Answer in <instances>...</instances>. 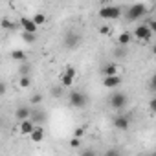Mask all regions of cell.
<instances>
[{"label": "cell", "instance_id": "cell-1", "mask_svg": "<svg viewBox=\"0 0 156 156\" xmlns=\"http://www.w3.org/2000/svg\"><path fill=\"white\" fill-rule=\"evenodd\" d=\"M99 17L103 20H118L121 17V8H118V6H103L99 9Z\"/></svg>", "mask_w": 156, "mask_h": 156}, {"label": "cell", "instance_id": "cell-2", "mask_svg": "<svg viewBox=\"0 0 156 156\" xmlns=\"http://www.w3.org/2000/svg\"><path fill=\"white\" fill-rule=\"evenodd\" d=\"M132 37L138 39V41H141V42L151 41V37H152V30L149 28V22H145V24H138V26L134 28V31H132Z\"/></svg>", "mask_w": 156, "mask_h": 156}, {"label": "cell", "instance_id": "cell-3", "mask_svg": "<svg viewBox=\"0 0 156 156\" xmlns=\"http://www.w3.org/2000/svg\"><path fill=\"white\" fill-rule=\"evenodd\" d=\"M87 101H88L87 96L83 92H79V90H73L68 96V105L73 107V108H83V107H87Z\"/></svg>", "mask_w": 156, "mask_h": 156}, {"label": "cell", "instance_id": "cell-4", "mask_svg": "<svg viewBox=\"0 0 156 156\" xmlns=\"http://www.w3.org/2000/svg\"><path fill=\"white\" fill-rule=\"evenodd\" d=\"M75 81V68L73 66H66L62 70V73L59 75V83L64 87V88H70Z\"/></svg>", "mask_w": 156, "mask_h": 156}, {"label": "cell", "instance_id": "cell-5", "mask_svg": "<svg viewBox=\"0 0 156 156\" xmlns=\"http://www.w3.org/2000/svg\"><path fill=\"white\" fill-rule=\"evenodd\" d=\"M145 4H134V6H130L129 9H127V20L129 22H136V20H140L143 15H145Z\"/></svg>", "mask_w": 156, "mask_h": 156}, {"label": "cell", "instance_id": "cell-6", "mask_svg": "<svg viewBox=\"0 0 156 156\" xmlns=\"http://www.w3.org/2000/svg\"><path fill=\"white\" fill-rule=\"evenodd\" d=\"M108 103H110V108L112 110H123L125 108V105H127V96L123 94V92H116V94H112L110 98H108Z\"/></svg>", "mask_w": 156, "mask_h": 156}, {"label": "cell", "instance_id": "cell-7", "mask_svg": "<svg viewBox=\"0 0 156 156\" xmlns=\"http://www.w3.org/2000/svg\"><path fill=\"white\" fill-rule=\"evenodd\" d=\"M119 85H121V75L119 73H116V75H103V87L105 88L116 90Z\"/></svg>", "mask_w": 156, "mask_h": 156}, {"label": "cell", "instance_id": "cell-8", "mask_svg": "<svg viewBox=\"0 0 156 156\" xmlns=\"http://www.w3.org/2000/svg\"><path fill=\"white\" fill-rule=\"evenodd\" d=\"M35 127H37V123H35L31 118H26V119H22V121L19 123V132H20L22 136H30Z\"/></svg>", "mask_w": 156, "mask_h": 156}, {"label": "cell", "instance_id": "cell-9", "mask_svg": "<svg viewBox=\"0 0 156 156\" xmlns=\"http://www.w3.org/2000/svg\"><path fill=\"white\" fill-rule=\"evenodd\" d=\"M114 127H116L118 130H127V129L130 127V118L125 116V114H118V116L114 118Z\"/></svg>", "mask_w": 156, "mask_h": 156}, {"label": "cell", "instance_id": "cell-10", "mask_svg": "<svg viewBox=\"0 0 156 156\" xmlns=\"http://www.w3.org/2000/svg\"><path fill=\"white\" fill-rule=\"evenodd\" d=\"M28 138H30V141H33V143L44 141V138H46V130H44V127H42V125H37V127L33 129V132H31Z\"/></svg>", "mask_w": 156, "mask_h": 156}, {"label": "cell", "instance_id": "cell-11", "mask_svg": "<svg viewBox=\"0 0 156 156\" xmlns=\"http://www.w3.org/2000/svg\"><path fill=\"white\" fill-rule=\"evenodd\" d=\"M20 26H22V30L24 31H31V33H37V30H39V26L35 24V20L33 19H28V17H20Z\"/></svg>", "mask_w": 156, "mask_h": 156}, {"label": "cell", "instance_id": "cell-12", "mask_svg": "<svg viewBox=\"0 0 156 156\" xmlns=\"http://www.w3.org/2000/svg\"><path fill=\"white\" fill-rule=\"evenodd\" d=\"M77 44H79V35L70 31V33L64 37V46H66V48H75Z\"/></svg>", "mask_w": 156, "mask_h": 156}, {"label": "cell", "instance_id": "cell-13", "mask_svg": "<svg viewBox=\"0 0 156 156\" xmlns=\"http://www.w3.org/2000/svg\"><path fill=\"white\" fill-rule=\"evenodd\" d=\"M101 73L103 75H116V73H119V66L116 62H108L101 68Z\"/></svg>", "mask_w": 156, "mask_h": 156}, {"label": "cell", "instance_id": "cell-14", "mask_svg": "<svg viewBox=\"0 0 156 156\" xmlns=\"http://www.w3.org/2000/svg\"><path fill=\"white\" fill-rule=\"evenodd\" d=\"M37 125H42L44 121H46V114H42V110L41 108H31V116H30Z\"/></svg>", "mask_w": 156, "mask_h": 156}, {"label": "cell", "instance_id": "cell-15", "mask_svg": "<svg viewBox=\"0 0 156 156\" xmlns=\"http://www.w3.org/2000/svg\"><path fill=\"white\" fill-rule=\"evenodd\" d=\"M118 46H129L130 44V41H132V33H129V31H121L119 35H118Z\"/></svg>", "mask_w": 156, "mask_h": 156}, {"label": "cell", "instance_id": "cell-16", "mask_svg": "<svg viewBox=\"0 0 156 156\" xmlns=\"http://www.w3.org/2000/svg\"><path fill=\"white\" fill-rule=\"evenodd\" d=\"M31 116V108L30 107H19L17 110H15V118L19 119V121H22V119H26V118H30Z\"/></svg>", "mask_w": 156, "mask_h": 156}, {"label": "cell", "instance_id": "cell-17", "mask_svg": "<svg viewBox=\"0 0 156 156\" xmlns=\"http://www.w3.org/2000/svg\"><path fill=\"white\" fill-rule=\"evenodd\" d=\"M11 59H13V61H20V62H24V61L28 59V55H26L24 50H13V51H11Z\"/></svg>", "mask_w": 156, "mask_h": 156}, {"label": "cell", "instance_id": "cell-18", "mask_svg": "<svg viewBox=\"0 0 156 156\" xmlns=\"http://www.w3.org/2000/svg\"><path fill=\"white\" fill-rule=\"evenodd\" d=\"M30 85H31V77L30 75H22L19 79V87L20 88H30Z\"/></svg>", "mask_w": 156, "mask_h": 156}, {"label": "cell", "instance_id": "cell-19", "mask_svg": "<svg viewBox=\"0 0 156 156\" xmlns=\"http://www.w3.org/2000/svg\"><path fill=\"white\" fill-rule=\"evenodd\" d=\"M22 41L33 44V42L37 41V37H35V33H31V31H22Z\"/></svg>", "mask_w": 156, "mask_h": 156}, {"label": "cell", "instance_id": "cell-20", "mask_svg": "<svg viewBox=\"0 0 156 156\" xmlns=\"http://www.w3.org/2000/svg\"><path fill=\"white\" fill-rule=\"evenodd\" d=\"M33 20H35L37 26H44V24H46V15H44V13H35V15H33Z\"/></svg>", "mask_w": 156, "mask_h": 156}, {"label": "cell", "instance_id": "cell-21", "mask_svg": "<svg viewBox=\"0 0 156 156\" xmlns=\"http://www.w3.org/2000/svg\"><path fill=\"white\" fill-rule=\"evenodd\" d=\"M79 145H81V138L73 136V138L70 140V147H72V149H79Z\"/></svg>", "mask_w": 156, "mask_h": 156}, {"label": "cell", "instance_id": "cell-22", "mask_svg": "<svg viewBox=\"0 0 156 156\" xmlns=\"http://www.w3.org/2000/svg\"><path fill=\"white\" fill-rule=\"evenodd\" d=\"M62 88H64L62 85H61V87H53V88H51V96H53V98H59V96L62 94Z\"/></svg>", "mask_w": 156, "mask_h": 156}, {"label": "cell", "instance_id": "cell-23", "mask_svg": "<svg viewBox=\"0 0 156 156\" xmlns=\"http://www.w3.org/2000/svg\"><path fill=\"white\" fill-rule=\"evenodd\" d=\"M30 101H31V105H41L42 103V96L41 94H35V96H31Z\"/></svg>", "mask_w": 156, "mask_h": 156}, {"label": "cell", "instance_id": "cell-24", "mask_svg": "<svg viewBox=\"0 0 156 156\" xmlns=\"http://www.w3.org/2000/svg\"><path fill=\"white\" fill-rule=\"evenodd\" d=\"M149 110H151L152 114H156V96H154V98L149 101Z\"/></svg>", "mask_w": 156, "mask_h": 156}, {"label": "cell", "instance_id": "cell-25", "mask_svg": "<svg viewBox=\"0 0 156 156\" xmlns=\"http://www.w3.org/2000/svg\"><path fill=\"white\" fill-rule=\"evenodd\" d=\"M99 33H101V35H108V33H110V28H108V26H101V28H99Z\"/></svg>", "mask_w": 156, "mask_h": 156}, {"label": "cell", "instance_id": "cell-26", "mask_svg": "<svg viewBox=\"0 0 156 156\" xmlns=\"http://www.w3.org/2000/svg\"><path fill=\"white\" fill-rule=\"evenodd\" d=\"M20 73H22V75H30V66H28V64L20 66Z\"/></svg>", "mask_w": 156, "mask_h": 156}, {"label": "cell", "instance_id": "cell-27", "mask_svg": "<svg viewBox=\"0 0 156 156\" xmlns=\"http://www.w3.org/2000/svg\"><path fill=\"white\" fill-rule=\"evenodd\" d=\"M151 90H154V92H156V73L151 77Z\"/></svg>", "mask_w": 156, "mask_h": 156}, {"label": "cell", "instance_id": "cell-28", "mask_svg": "<svg viewBox=\"0 0 156 156\" xmlns=\"http://www.w3.org/2000/svg\"><path fill=\"white\" fill-rule=\"evenodd\" d=\"M2 28H4V30H9V28H11V22H9L8 19H4V20H2Z\"/></svg>", "mask_w": 156, "mask_h": 156}, {"label": "cell", "instance_id": "cell-29", "mask_svg": "<svg viewBox=\"0 0 156 156\" xmlns=\"http://www.w3.org/2000/svg\"><path fill=\"white\" fill-rule=\"evenodd\" d=\"M149 28L152 30V33H156V19L154 20H149Z\"/></svg>", "mask_w": 156, "mask_h": 156}, {"label": "cell", "instance_id": "cell-30", "mask_svg": "<svg viewBox=\"0 0 156 156\" xmlns=\"http://www.w3.org/2000/svg\"><path fill=\"white\" fill-rule=\"evenodd\" d=\"M83 132H85V129H83V127H79V129L75 130V136H77V138H81V136H83Z\"/></svg>", "mask_w": 156, "mask_h": 156}, {"label": "cell", "instance_id": "cell-31", "mask_svg": "<svg viewBox=\"0 0 156 156\" xmlns=\"http://www.w3.org/2000/svg\"><path fill=\"white\" fill-rule=\"evenodd\" d=\"M116 57H125V50H116Z\"/></svg>", "mask_w": 156, "mask_h": 156}, {"label": "cell", "instance_id": "cell-32", "mask_svg": "<svg viewBox=\"0 0 156 156\" xmlns=\"http://www.w3.org/2000/svg\"><path fill=\"white\" fill-rule=\"evenodd\" d=\"M152 53H154V55H156V44H154V46H152Z\"/></svg>", "mask_w": 156, "mask_h": 156}]
</instances>
